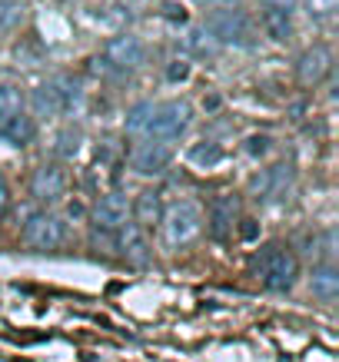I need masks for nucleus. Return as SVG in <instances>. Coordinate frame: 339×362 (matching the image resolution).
<instances>
[{
	"mask_svg": "<svg viewBox=\"0 0 339 362\" xmlns=\"http://www.w3.org/2000/svg\"><path fill=\"white\" fill-rule=\"evenodd\" d=\"M163 13H170V17H176V21H183V11H180V7H163Z\"/></svg>",
	"mask_w": 339,
	"mask_h": 362,
	"instance_id": "30",
	"label": "nucleus"
},
{
	"mask_svg": "<svg viewBox=\"0 0 339 362\" xmlns=\"http://www.w3.org/2000/svg\"><path fill=\"white\" fill-rule=\"evenodd\" d=\"M186 44H190V50H193L197 57H203V60H207V57H213L219 50V44L209 37L207 30H203V27H197V30L190 33V40H186Z\"/></svg>",
	"mask_w": 339,
	"mask_h": 362,
	"instance_id": "23",
	"label": "nucleus"
},
{
	"mask_svg": "<svg viewBox=\"0 0 339 362\" xmlns=\"http://www.w3.org/2000/svg\"><path fill=\"white\" fill-rule=\"evenodd\" d=\"M309 286H313V293H316L319 299H336L339 293V276H336V266L333 263H319L316 269H313V279H309Z\"/></svg>",
	"mask_w": 339,
	"mask_h": 362,
	"instance_id": "14",
	"label": "nucleus"
},
{
	"mask_svg": "<svg viewBox=\"0 0 339 362\" xmlns=\"http://www.w3.org/2000/svg\"><path fill=\"white\" fill-rule=\"evenodd\" d=\"M117 252L133 259V263H146L150 259V252H146V240H143V230L140 226H120L117 230Z\"/></svg>",
	"mask_w": 339,
	"mask_h": 362,
	"instance_id": "12",
	"label": "nucleus"
},
{
	"mask_svg": "<svg viewBox=\"0 0 339 362\" xmlns=\"http://www.w3.org/2000/svg\"><path fill=\"white\" fill-rule=\"evenodd\" d=\"M130 220V199L123 197V193H103V197L93 203L90 209V223L97 226V230H120L127 226Z\"/></svg>",
	"mask_w": 339,
	"mask_h": 362,
	"instance_id": "5",
	"label": "nucleus"
},
{
	"mask_svg": "<svg viewBox=\"0 0 339 362\" xmlns=\"http://www.w3.org/2000/svg\"><path fill=\"white\" fill-rule=\"evenodd\" d=\"M296 273H299V263H296L293 252L266 250V273H263V283L270 286L273 293H286V289H293Z\"/></svg>",
	"mask_w": 339,
	"mask_h": 362,
	"instance_id": "6",
	"label": "nucleus"
},
{
	"mask_svg": "<svg viewBox=\"0 0 339 362\" xmlns=\"http://www.w3.org/2000/svg\"><path fill=\"white\" fill-rule=\"evenodd\" d=\"M309 11L316 13V17H323V13H333V11H336V0H309Z\"/></svg>",
	"mask_w": 339,
	"mask_h": 362,
	"instance_id": "27",
	"label": "nucleus"
},
{
	"mask_svg": "<svg viewBox=\"0 0 339 362\" xmlns=\"http://www.w3.org/2000/svg\"><path fill=\"white\" fill-rule=\"evenodd\" d=\"M23 107H27V97L17 83H0V120L7 123L13 117H21Z\"/></svg>",
	"mask_w": 339,
	"mask_h": 362,
	"instance_id": "15",
	"label": "nucleus"
},
{
	"mask_svg": "<svg viewBox=\"0 0 339 362\" xmlns=\"http://www.w3.org/2000/svg\"><path fill=\"white\" fill-rule=\"evenodd\" d=\"M190 120H193V110H190V103H183V100H176V103H166V107L154 110V120H150V130H146V136L166 146V143L176 140V136H180V133L190 127Z\"/></svg>",
	"mask_w": 339,
	"mask_h": 362,
	"instance_id": "3",
	"label": "nucleus"
},
{
	"mask_svg": "<svg viewBox=\"0 0 339 362\" xmlns=\"http://www.w3.org/2000/svg\"><path fill=\"white\" fill-rule=\"evenodd\" d=\"M266 30H270V37H276V40H286V37H289V21H286V13L266 11Z\"/></svg>",
	"mask_w": 339,
	"mask_h": 362,
	"instance_id": "24",
	"label": "nucleus"
},
{
	"mask_svg": "<svg viewBox=\"0 0 339 362\" xmlns=\"http://www.w3.org/2000/svg\"><path fill=\"white\" fill-rule=\"evenodd\" d=\"M33 110L40 113V117L64 113V90H60V80H47L44 87L33 90Z\"/></svg>",
	"mask_w": 339,
	"mask_h": 362,
	"instance_id": "13",
	"label": "nucleus"
},
{
	"mask_svg": "<svg viewBox=\"0 0 339 362\" xmlns=\"http://www.w3.org/2000/svg\"><path fill=\"white\" fill-rule=\"evenodd\" d=\"M137 220L140 223H160V216H163V199H160V193L156 189H146V193H140V199H137Z\"/></svg>",
	"mask_w": 339,
	"mask_h": 362,
	"instance_id": "20",
	"label": "nucleus"
},
{
	"mask_svg": "<svg viewBox=\"0 0 339 362\" xmlns=\"http://www.w3.org/2000/svg\"><path fill=\"white\" fill-rule=\"evenodd\" d=\"M263 7H266V11H276V13H289L296 7V4H299V0H260Z\"/></svg>",
	"mask_w": 339,
	"mask_h": 362,
	"instance_id": "26",
	"label": "nucleus"
},
{
	"mask_svg": "<svg viewBox=\"0 0 339 362\" xmlns=\"http://www.w3.org/2000/svg\"><path fill=\"white\" fill-rule=\"evenodd\" d=\"M7 206H11V187H7V180L0 176V220L7 216Z\"/></svg>",
	"mask_w": 339,
	"mask_h": 362,
	"instance_id": "28",
	"label": "nucleus"
},
{
	"mask_svg": "<svg viewBox=\"0 0 339 362\" xmlns=\"http://www.w3.org/2000/svg\"><path fill=\"white\" fill-rule=\"evenodd\" d=\"M150 120H154V103H133L130 113H127V133H146L150 130Z\"/></svg>",
	"mask_w": 339,
	"mask_h": 362,
	"instance_id": "22",
	"label": "nucleus"
},
{
	"mask_svg": "<svg viewBox=\"0 0 339 362\" xmlns=\"http://www.w3.org/2000/svg\"><path fill=\"white\" fill-rule=\"evenodd\" d=\"M27 17V7L23 0H0V33H11L17 30Z\"/></svg>",
	"mask_w": 339,
	"mask_h": 362,
	"instance_id": "21",
	"label": "nucleus"
},
{
	"mask_svg": "<svg viewBox=\"0 0 339 362\" xmlns=\"http://www.w3.org/2000/svg\"><path fill=\"white\" fill-rule=\"evenodd\" d=\"M233 220H236V199H219L213 206V236L217 240H226L233 230Z\"/></svg>",
	"mask_w": 339,
	"mask_h": 362,
	"instance_id": "16",
	"label": "nucleus"
},
{
	"mask_svg": "<svg viewBox=\"0 0 339 362\" xmlns=\"http://www.w3.org/2000/svg\"><path fill=\"white\" fill-rule=\"evenodd\" d=\"M64 240H67V226L57 216H47V213L27 220V226H23V246L27 250L50 252L57 246H64Z\"/></svg>",
	"mask_w": 339,
	"mask_h": 362,
	"instance_id": "4",
	"label": "nucleus"
},
{
	"mask_svg": "<svg viewBox=\"0 0 339 362\" xmlns=\"http://www.w3.org/2000/svg\"><path fill=\"white\" fill-rule=\"evenodd\" d=\"M166 74H170L173 80H183V77H186V64H173L170 70H166Z\"/></svg>",
	"mask_w": 339,
	"mask_h": 362,
	"instance_id": "29",
	"label": "nucleus"
},
{
	"mask_svg": "<svg viewBox=\"0 0 339 362\" xmlns=\"http://www.w3.org/2000/svg\"><path fill=\"white\" fill-rule=\"evenodd\" d=\"M289 183H293V166L273 163V166H263L260 173L250 180V193L256 199H276Z\"/></svg>",
	"mask_w": 339,
	"mask_h": 362,
	"instance_id": "7",
	"label": "nucleus"
},
{
	"mask_svg": "<svg viewBox=\"0 0 339 362\" xmlns=\"http://www.w3.org/2000/svg\"><path fill=\"white\" fill-rule=\"evenodd\" d=\"M203 30L217 40V44H243L250 33V17L236 7H217L207 13V27Z\"/></svg>",
	"mask_w": 339,
	"mask_h": 362,
	"instance_id": "2",
	"label": "nucleus"
},
{
	"mask_svg": "<svg viewBox=\"0 0 339 362\" xmlns=\"http://www.w3.org/2000/svg\"><path fill=\"white\" fill-rule=\"evenodd\" d=\"M113 66H120V70H137L143 64V44L133 37V33H120V37H113L107 44V54H103Z\"/></svg>",
	"mask_w": 339,
	"mask_h": 362,
	"instance_id": "10",
	"label": "nucleus"
},
{
	"mask_svg": "<svg viewBox=\"0 0 339 362\" xmlns=\"http://www.w3.org/2000/svg\"><path fill=\"white\" fill-rule=\"evenodd\" d=\"M4 136L13 143V146H27V143L37 140V127H33L30 117H13V120H7V127H4Z\"/></svg>",
	"mask_w": 339,
	"mask_h": 362,
	"instance_id": "18",
	"label": "nucleus"
},
{
	"mask_svg": "<svg viewBox=\"0 0 339 362\" xmlns=\"http://www.w3.org/2000/svg\"><path fill=\"white\" fill-rule=\"evenodd\" d=\"M223 146H217V143H197V146H190L186 150V160L193 166H200V170H209V166H219L223 163Z\"/></svg>",
	"mask_w": 339,
	"mask_h": 362,
	"instance_id": "17",
	"label": "nucleus"
},
{
	"mask_svg": "<svg viewBox=\"0 0 339 362\" xmlns=\"http://www.w3.org/2000/svg\"><path fill=\"white\" fill-rule=\"evenodd\" d=\"M333 70V50L323 44L309 47L306 54L299 57V64H296V77L303 80L306 87H313V83H319V80H326V74Z\"/></svg>",
	"mask_w": 339,
	"mask_h": 362,
	"instance_id": "9",
	"label": "nucleus"
},
{
	"mask_svg": "<svg viewBox=\"0 0 339 362\" xmlns=\"http://www.w3.org/2000/svg\"><path fill=\"white\" fill-rule=\"evenodd\" d=\"M67 193V173L60 170V166L47 163L40 166L37 173H33L30 180V197L40 199V203H54V199H60Z\"/></svg>",
	"mask_w": 339,
	"mask_h": 362,
	"instance_id": "8",
	"label": "nucleus"
},
{
	"mask_svg": "<svg viewBox=\"0 0 339 362\" xmlns=\"http://www.w3.org/2000/svg\"><path fill=\"white\" fill-rule=\"evenodd\" d=\"M60 90H64V113H80L87 103V90L77 77H60Z\"/></svg>",
	"mask_w": 339,
	"mask_h": 362,
	"instance_id": "19",
	"label": "nucleus"
},
{
	"mask_svg": "<svg viewBox=\"0 0 339 362\" xmlns=\"http://www.w3.org/2000/svg\"><path fill=\"white\" fill-rule=\"evenodd\" d=\"M77 143H80V140H77V133L67 130V133H60V136L54 140V150H57L60 156H70L74 150H77Z\"/></svg>",
	"mask_w": 339,
	"mask_h": 362,
	"instance_id": "25",
	"label": "nucleus"
},
{
	"mask_svg": "<svg viewBox=\"0 0 339 362\" xmlns=\"http://www.w3.org/2000/svg\"><path fill=\"white\" fill-rule=\"evenodd\" d=\"M200 226H203L200 206L190 203V199H180L173 206H166L163 216H160V230H163V240L170 246H190L200 236Z\"/></svg>",
	"mask_w": 339,
	"mask_h": 362,
	"instance_id": "1",
	"label": "nucleus"
},
{
	"mask_svg": "<svg viewBox=\"0 0 339 362\" xmlns=\"http://www.w3.org/2000/svg\"><path fill=\"white\" fill-rule=\"evenodd\" d=\"M130 166L137 170V173H143V176L160 173V170L170 166V146H163V143H156V140H143L140 146L133 150Z\"/></svg>",
	"mask_w": 339,
	"mask_h": 362,
	"instance_id": "11",
	"label": "nucleus"
}]
</instances>
